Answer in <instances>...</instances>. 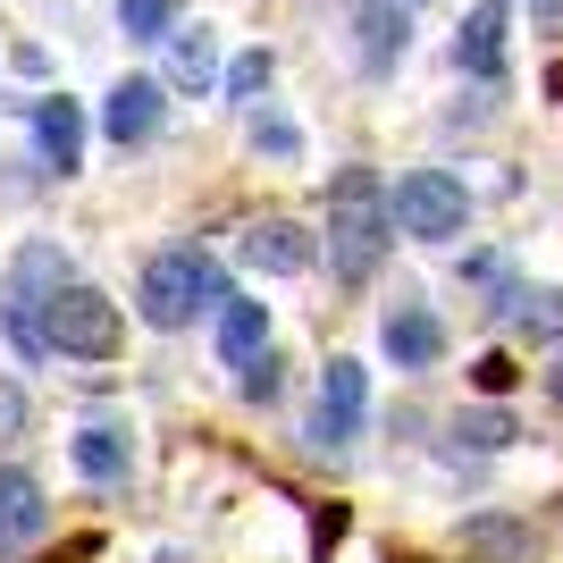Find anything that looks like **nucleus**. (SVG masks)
Wrapping results in <instances>:
<instances>
[{
  "label": "nucleus",
  "mask_w": 563,
  "mask_h": 563,
  "mask_svg": "<svg viewBox=\"0 0 563 563\" xmlns=\"http://www.w3.org/2000/svg\"><path fill=\"white\" fill-rule=\"evenodd\" d=\"M320 244H329V278L336 286H362L387 261V244H396V202H387V186H378V168H336L329 177V202H320Z\"/></svg>",
  "instance_id": "1"
},
{
  "label": "nucleus",
  "mask_w": 563,
  "mask_h": 563,
  "mask_svg": "<svg viewBox=\"0 0 563 563\" xmlns=\"http://www.w3.org/2000/svg\"><path fill=\"white\" fill-rule=\"evenodd\" d=\"M235 286L228 269H219L202 244H168V253L143 261V286H135V303H143V329H194L202 311H219Z\"/></svg>",
  "instance_id": "2"
},
{
  "label": "nucleus",
  "mask_w": 563,
  "mask_h": 563,
  "mask_svg": "<svg viewBox=\"0 0 563 563\" xmlns=\"http://www.w3.org/2000/svg\"><path fill=\"white\" fill-rule=\"evenodd\" d=\"M68 286V253L59 244H25L18 261H9V286H0V329H9V345L25 353V362H43L51 353V329H43V311L51 295Z\"/></svg>",
  "instance_id": "3"
},
{
  "label": "nucleus",
  "mask_w": 563,
  "mask_h": 563,
  "mask_svg": "<svg viewBox=\"0 0 563 563\" xmlns=\"http://www.w3.org/2000/svg\"><path fill=\"white\" fill-rule=\"evenodd\" d=\"M43 329H51V353H68V362H110V353L126 345V320H118V303L101 295V286H85V278H68L59 295H51Z\"/></svg>",
  "instance_id": "4"
},
{
  "label": "nucleus",
  "mask_w": 563,
  "mask_h": 563,
  "mask_svg": "<svg viewBox=\"0 0 563 563\" xmlns=\"http://www.w3.org/2000/svg\"><path fill=\"white\" fill-rule=\"evenodd\" d=\"M387 202H396V228L412 235V244H454V235L471 228V194H463V177H446V168H412V177H396Z\"/></svg>",
  "instance_id": "5"
},
{
  "label": "nucleus",
  "mask_w": 563,
  "mask_h": 563,
  "mask_svg": "<svg viewBox=\"0 0 563 563\" xmlns=\"http://www.w3.org/2000/svg\"><path fill=\"white\" fill-rule=\"evenodd\" d=\"M362 412H371V371L336 353L329 371H320V404H311V438H320L329 454H336V446H353V438H362Z\"/></svg>",
  "instance_id": "6"
},
{
  "label": "nucleus",
  "mask_w": 563,
  "mask_h": 563,
  "mask_svg": "<svg viewBox=\"0 0 563 563\" xmlns=\"http://www.w3.org/2000/svg\"><path fill=\"white\" fill-rule=\"evenodd\" d=\"M168 118V85L161 76H118L110 93H101V135L126 152V143H152Z\"/></svg>",
  "instance_id": "7"
},
{
  "label": "nucleus",
  "mask_w": 563,
  "mask_h": 563,
  "mask_svg": "<svg viewBox=\"0 0 563 563\" xmlns=\"http://www.w3.org/2000/svg\"><path fill=\"white\" fill-rule=\"evenodd\" d=\"M43 530H51L43 479H34V471H0V563H18Z\"/></svg>",
  "instance_id": "8"
},
{
  "label": "nucleus",
  "mask_w": 563,
  "mask_h": 563,
  "mask_svg": "<svg viewBox=\"0 0 563 563\" xmlns=\"http://www.w3.org/2000/svg\"><path fill=\"white\" fill-rule=\"evenodd\" d=\"M311 261H320V244L295 219H253L244 228V269H261V278H303Z\"/></svg>",
  "instance_id": "9"
},
{
  "label": "nucleus",
  "mask_w": 563,
  "mask_h": 563,
  "mask_svg": "<svg viewBox=\"0 0 563 563\" xmlns=\"http://www.w3.org/2000/svg\"><path fill=\"white\" fill-rule=\"evenodd\" d=\"M34 152H43V168H59V177L85 168V110H76L68 93L34 101Z\"/></svg>",
  "instance_id": "10"
},
{
  "label": "nucleus",
  "mask_w": 563,
  "mask_h": 563,
  "mask_svg": "<svg viewBox=\"0 0 563 563\" xmlns=\"http://www.w3.org/2000/svg\"><path fill=\"white\" fill-rule=\"evenodd\" d=\"M378 345H387V362H396V371H429V362L446 353V329H438V311L396 303L387 320H378Z\"/></svg>",
  "instance_id": "11"
},
{
  "label": "nucleus",
  "mask_w": 563,
  "mask_h": 563,
  "mask_svg": "<svg viewBox=\"0 0 563 563\" xmlns=\"http://www.w3.org/2000/svg\"><path fill=\"white\" fill-rule=\"evenodd\" d=\"M219 34L211 25H177V34H168V68H161V85L168 93H211L219 85Z\"/></svg>",
  "instance_id": "12"
},
{
  "label": "nucleus",
  "mask_w": 563,
  "mask_h": 563,
  "mask_svg": "<svg viewBox=\"0 0 563 563\" xmlns=\"http://www.w3.org/2000/svg\"><path fill=\"white\" fill-rule=\"evenodd\" d=\"M261 353H269V303L228 295V303H219V362H228V371H253Z\"/></svg>",
  "instance_id": "13"
},
{
  "label": "nucleus",
  "mask_w": 563,
  "mask_h": 563,
  "mask_svg": "<svg viewBox=\"0 0 563 563\" xmlns=\"http://www.w3.org/2000/svg\"><path fill=\"white\" fill-rule=\"evenodd\" d=\"M454 68L463 76H505V0H479L454 34Z\"/></svg>",
  "instance_id": "14"
},
{
  "label": "nucleus",
  "mask_w": 563,
  "mask_h": 563,
  "mask_svg": "<svg viewBox=\"0 0 563 563\" xmlns=\"http://www.w3.org/2000/svg\"><path fill=\"white\" fill-rule=\"evenodd\" d=\"M353 34H362V68L371 76H387L404 51H412V18H404L396 0H371V9L353 18Z\"/></svg>",
  "instance_id": "15"
},
{
  "label": "nucleus",
  "mask_w": 563,
  "mask_h": 563,
  "mask_svg": "<svg viewBox=\"0 0 563 563\" xmlns=\"http://www.w3.org/2000/svg\"><path fill=\"white\" fill-rule=\"evenodd\" d=\"M68 463L85 471V479H126L135 438H126V429H110V421H93V429H76V438H68Z\"/></svg>",
  "instance_id": "16"
},
{
  "label": "nucleus",
  "mask_w": 563,
  "mask_h": 563,
  "mask_svg": "<svg viewBox=\"0 0 563 563\" xmlns=\"http://www.w3.org/2000/svg\"><path fill=\"white\" fill-rule=\"evenodd\" d=\"M463 547H471L479 563H530V555H539L530 521H505V514H471V521H463Z\"/></svg>",
  "instance_id": "17"
},
{
  "label": "nucleus",
  "mask_w": 563,
  "mask_h": 563,
  "mask_svg": "<svg viewBox=\"0 0 563 563\" xmlns=\"http://www.w3.org/2000/svg\"><path fill=\"white\" fill-rule=\"evenodd\" d=\"M514 336H521V345H563V295H555V286L514 295Z\"/></svg>",
  "instance_id": "18"
},
{
  "label": "nucleus",
  "mask_w": 563,
  "mask_h": 563,
  "mask_svg": "<svg viewBox=\"0 0 563 563\" xmlns=\"http://www.w3.org/2000/svg\"><path fill=\"white\" fill-rule=\"evenodd\" d=\"M269 76H278V59H269V51H235V59H228V76H219V93L253 110V101L269 93Z\"/></svg>",
  "instance_id": "19"
},
{
  "label": "nucleus",
  "mask_w": 563,
  "mask_h": 563,
  "mask_svg": "<svg viewBox=\"0 0 563 563\" xmlns=\"http://www.w3.org/2000/svg\"><path fill=\"white\" fill-rule=\"evenodd\" d=\"M118 25H126V43H168L177 34V0H118Z\"/></svg>",
  "instance_id": "20"
},
{
  "label": "nucleus",
  "mask_w": 563,
  "mask_h": 563,
  "mask_svg": "<svg viewBox=\"0 0 563 563\" xmlns=\"http://www.w3.org/2000/svg\"><path fill=\"white\" fill-rule=\"evenodd\" d=\"M454 438H463L471 454H496V446H514V421H505V412H488V404H479V412H463V421H454Z\"/></svg>",
  "instance_id": "21"
},
{
  "label": "nucleus",
  "mask_w": 563,
  "mask_h": 563,
  "mask_svg": "<svg viewBox=\"0 0 563 563\" xmlns=\"http://www.w3.org/2000/svg\"><path fill=\"white\" fill-rule=\"evenodd\" d=\"M253 143L269 152V161H295V152H303V135H295V118H278V110H253Z\"/></svg>",
  "instance_id": "22"
},
{
  "label": "nucleus",
  "mask_w": 563,
  "mask_h": 563,
  "mask_svg": "<svg viewBox=\"0 0 563 563\" xmlns=\"http://www.w3.org/2000/svg\"><path fill=\"white\" fill-rule=\"evenodd\" d=\"M235 387H244V396H253V404H269V396H278V387H286V378H278V353H261V362H253V371H244V378H235Z\"/></svg>",
  "instance_id": "23"
},
{
  "label": "nucleus",
  "mask_w": 563,
  "mask_h": 563,
  "mask_svg": "<svg viewBox=\"0 0 563 563\" xmlns=\"http://www.w3.org/2000/svg\"><path fill=\"white\" fill-rule=\"evenodd\" d=\"M471 378H479V396H505V387H514V353H479V371H471Z\"/></svg>",
  "instance_id": "24"
},
{
  "label": "nucleus",
  "mask_w": 563,
  "mask_h": 563,
  "mask_svg": "<svg viewBox=\"0 0 563 563\" xmlns=\"http://www.w3.org/2000/svg\"><path fill=\"white\" fill-rule=\"evenodd\" d=\"M530 9H563V0H530Z\"/></svg>",
  "instance_id": "25"
},
{
  "label": "nucleus",
  "mask_w": 563,
  "mask_h": 563,
  "mask_svg": "<svg viewBox=\"0 0 563 563\" xmlns=\"http://www.w3.org/2000/svg\"><path fill=\"white\" fill-rule=\"evenodd\" d=\"M555 396H563V371H555Z\"/></svg>",
  "instance_id": "26"
},
{
  "label": "nucleus",
  "mask_w": 563,
  "mask_h": 563,
  "mask_svg": "<svg viewBox=\"0 0 563 563\" xmlns=\"http://www.w3.org/2000/svg\"><path fill=\"white\" fill-rule=\"evenodd\" d=\"M404 563H421V555H404Z\"/></svg>",
  "instance_id": "27"
},
{
  "label": "nucleus",
  "mask_w": 563,
  "mask_h": 563,
  "mask_svg": "<svg viewBox=\"0 0 563 563\" xmlns=\"http://www.w3.org/2000/svg\"><path fill=\"white\" fill-rule=\"evenodd\" d=\"M404 9H412V0H404Z\"/></svg>",
  "instance_id": "28"
}]
</instances>
